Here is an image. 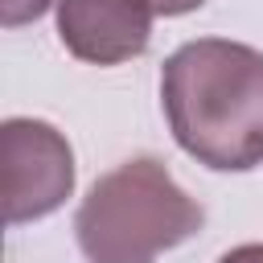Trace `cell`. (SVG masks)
Listing matches in <instances>:
<instances>
[{
	"label": "cell",
	"instance_id": "3957f363",
	"mask_svg": "<svg viewBox=\"0 0 263 263\" xmlns=\"http://www.w3.org/2000/svg\"><path fill=\"white\" fill-rule=\"evenodd\" d=\"M74 193V152L66 136L45 119L0 123V197L4 222H37L66 205Z\"/></svg>",
	"mask_w": 263,
	"mask_h": 263
},
{
	"label": "cell",
	"instance_id": "277c9868",
	"mask_svg": "<svg viewBox=\"0 0 263 263\" xmlns=\"http://www.w3.org/2000/svg\"><path fill=\"white\" fill-rule=\"evenodd\" d=\"M152 16L148 0H58V37L78 62L119 66L148 49Z\"/></svg>",
	"mask_w": 263,
	"mask_h": 263
},
{
	"label": "cell",
	"instance_id": "7a4b0ae2",
	"mask_svg": "<svg viewBox=\"0 0 263 263\" xmlns=\"http://www.w3.org/2000/svg\"><path fill=\"white\" fill-rule=\"evenodd\" d=\"M201 205L168 177L156 156L123 160L103 173L74 214L86 263H156L201 230Z\"/></svg>",
	"mask_w": 263,
	"mask_h": 263
},
{
	"label": "cell",
	"instance_id": "52a82bcc",
	"mask_svg": "<svg viewBox=\"0 0 263 263\" xmlns=\"http://www.w3.org/2000/svg\"><path fill=\"white\" fill-rule=\"evenodd\" d=\"M218 263H263V242H242V247L226 251Z\"/></svg>",
	"mask_w": 263,
	"mask_h": 263
},
{
	"label": "cell",
	"instance_id": "8992f818",
	"mask_svg": "<svg viewBox=\"0 0 263 263\" xmlns=\"http://www.w3.org/2000/svg\"><path fill=\"white\" fill-rule=\"evenodd\" d=\"M148 4H152V12H156V16H185V12L201 8L205 0H148Z\"/></svg>",
	"mask_w": 263,
	"mask_h": 263
},
{
	"label": "cell",
	"instance_id": "6da1fadb",
	"mask_svg": "<svg viewBox=\"0 0 263 263\" xmlns=\"http://www.w3.org/2000/svg\"><path fill=\"white\" fill-rule=\"evenodd\" d=\"M160 103L173 140L205 168L247 173L263 164V53L201 37L160 70Z\"/></svg>",
	"mask_w": 263,
	"mask_h": 263
},
{
	"label": "cell",
	"instance_id": "5b68a950",
	"mask_svg": "<svg viewBox=\"0 0 263 263\" xmlns=\"http://www.w3.org/2000/svg\"><path fill=\"white\" fill-rule=\"evenodd\" d=\"M49 4H58V0H0V21H4L8 29H16V25L37 21Z\"/></svg>",
	"mask_w": 263,
	"mask_h": 263
}]
</instances>
